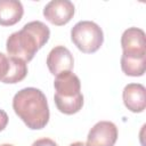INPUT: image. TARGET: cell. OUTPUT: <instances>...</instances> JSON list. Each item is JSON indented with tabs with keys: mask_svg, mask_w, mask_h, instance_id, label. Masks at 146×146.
Returning a JSON list of instances; mask_svg holds the SVG:
<instances>
[{
	"mask_svg": "<svg viewBox=\"0 0 146 146\" xmlns=\"http://www.w3.org/2000/svg\"><path fill=\"white\" fill-rule=\"evenodd\" d=\"M50 30L44 23L32 21L8 36L6 49L9 56L26 63L33 59L36 51L48 42Z\"/></svg>",
	"mask_w": 146,
	"mask_h": 146,
	"instance_id": "1",
	"label": "cell"
},
{
	"mask_svg": "<svg viewBox=\"0 0 146 146\" xmlns=\"http://www.w3.org/2000/svg\"><path fill=\"white\" fill-rule=\"evenodd\" d=\"M13 108L18 117L32 130L43 129L49 121V106L44 94L36 88L19 90L13 98Z\"/></svg>",
	"mask_w": 146,
	"mask_h": 146,
	"instance_id": "2",
	"label": "cell"
},
{
	"mask_svg": "<svg viewBox=\"0 0 146 146\" xmlns=\"http://www.w3.org/2000/svg\"><path fill=\"white\" fill-rule=\"evenodd\" d=\"M54 88L56 91L54 99L59 112L71 115L82 108L83 95L81 94V82L74 73L66 71L56 75Z\"/></svg>",
	"mask_w": 146,
	"mask_h": 146,
	"instance_id": "3",
	"label": "cell"
},
{
	"mask_svg": "<svg viewBox=\"0 0 146 146\" xmlns=\"http://www.w3.org/2000/svg\"><path fill=\"white\" fill-rule=\"evenodd\" d=\"M71 40L80 51L92 54L103 44L104 33L95 22L80 21L71 30Z\"/></svg>",
	"mask_w": 146,
	"mask_h": 146,
	"instance_id": "4",
	"label": "cell"
},
{
	"mask_svg": "<svg viewBox=\"0 0 146 146\" xmlns=\"http://www.w3.org/2000/svg\"><path fill=\"white\" fill-rule=\"evenodd\" d=\"M27 65L24 60L6 56L0 52V81L3 83H17L25 79Z\"/></svg>",
	"mask_w": 146,
	"mask_h": 146,
	"instance_id": "5",
	"label": "cell"
},
{
	"mask_svg": "<svg viewBox=\"0 0 146 146\" xmlns=\"http://www.w3.org/2000/svg\"><path fill=\"white\" fill-rule=\"evenodd\" d=\"M74 5L70 0H51L43 8V16L54 25L67 24L74 16Z\"/></svg>",
	"mask_w": 146,
	"mask_h": 146,
	"instance_id": "6",
	"label": "cell"
},
{
	"mask_svg": "<svg viewBox=\"0 0 146 146\" xmlns=\"http://www.w3.org/2000/svg\"><path fill=\"white\" fill-rule=\"evenodd\" d=\"M117 139V128L111 121H99L89 131L88 146H114Z\"/></svg>",
	"mask_w": 146,
	"mask_h": 146,
	"instance_id": "7",
	"label": "cell"
},
{
	"mask_svg": "<svg viewBox=\"0 0 146 146\" xmlns=\"http://www.w3.org/2000/svg\"><path fill=\"white\" fill-rule=\"evenodd\" d=\"M74 65L73 55L64 46L54 47L47 56V66L51 74L58 75L62 72L71 71Z\"/></svg>",
	"mask_w": 146,
	"mask_h": 146,
	"instance_id": "8",
	"label": "cell"
},
{
	"mask_svg": "<svg viewBox=\"0 0 146 146\" xmlns=\"http://www.w3.org/2000/svg\"><path fill=\"white\" fill-rule=\"evenodd\" d=\"M122 54L130 55H146L145 32L139 27L127 29L121 36Z\"/></svg>",
	"mask_w": 146,
	"mask_h": 146,
	"instance_id": "9",
	"label": "cell"
},
{
	"mask_svg": "<svg viewBox=\"0 0 146 146\" xmlns=\"http://www.w3.org/2000/svg\"><path fill=\"white\" fill-rule=\"evenodd\" d=\"M124 106L133 113H141L146 107V89L141 83H129L122 92Z\"/></svg>",
	"mask_w": 146,
	"mask_h": 146,
	"instance_id": "10",
	"label": "cell"
},
{
	"mask_svg": "<svg viewBox=\"0 0 146 146\" xmlns=\"http://www.w3.org/2000/svg\"><path fill=\"white\" fill-rule=\"evenodd\" d=\"M24 14V8L18 0H0V25L11 26L18 23Z\"/></svg>",
	"mask_w": 146,
	"mask_h": 146,
	"instance_id": "11",
	"label": "cell"
},
{
	"mask_svg": "<svg viewBox=\"0 0 146 146\" xmlns=\"http://www.w3.org/2000/svg\"><path fill=\"white\" fill-rule=\"evenodd\" d=\"M121 68L129 76H141L146 68V55L122 54Z\"/></svg>",
	"mask_w": 146,
	"mask_h": 146,
	"instance_id": "12",
	"label": "cell"
},
{
	"mask_svg": "<svg viewBox=\"0 0 146 146\" xmlns=\"http://www.w3.org/2000/svg\"><path fill=\"white\" fill-rule=\"evenodd\" d=\"M32 146H58V145L50 138H40L35 140L32 144Z\"/></svg>",
	"mask_w": 146,
	"mask_h": 146,
	"instance_id": "13",
	"label": "cell"
},
{
	"mask_svg": "<svg viewBox=\"0 0 146 146\" xmlns=\"http://www.w3.org/2000/svg\"><path fill=\"white\" fill-rule=\"evenodd\" d=\"M8 124V115L7 113L0 108V131H2Z\"/></svg>",
	"mask_w": 146,
	"mask_h": 146,
	"instance_id": "14",
	"label": "cell"
},
{
	"mask_svg": "<svg viewBox=\"0 0 146 146\" xmlns=\"http://www.w3.org/2000/svg\"><path fill=\"white\" fill-rule=\"evenodd\" d=\"M70 146H88V145L83 141H75V143H72Z\"/></svg>",
	"mask_w": 146,
	"mask_h": 146,
	"instance_id": "15",
	"label": "cell"
},
{
	"mask_svg": "<svg viewBox=\"0 0 146 146\" xmlns=\"http://www.w3.org/2000/svg\"><path fill=\"white\" fill-rule=\"evenodd\" d=\"M0 146H14V145H11V144H2Z\"/></svg>",
	"mask_w": 146,
	"mask_h": 146,
	"instance_id": "16",
	"label": "cell"
}]
</instances>
